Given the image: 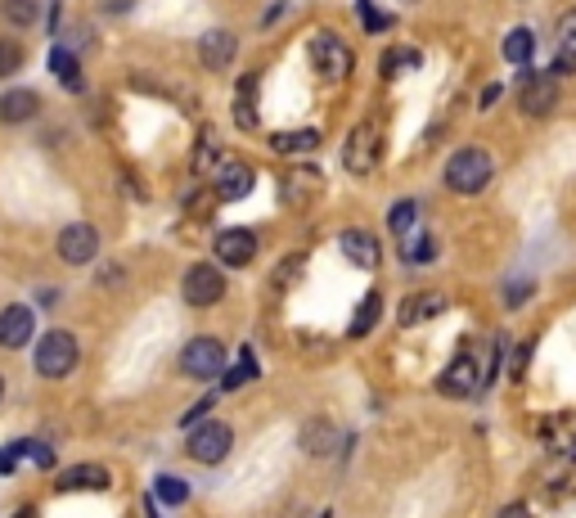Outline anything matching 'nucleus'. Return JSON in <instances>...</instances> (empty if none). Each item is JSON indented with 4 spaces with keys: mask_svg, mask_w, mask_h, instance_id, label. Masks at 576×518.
I'll return each mask as SVG.
<instances>
[{
    "mask_svg": "<svg viewBox=\"0 0 576 518\" xmlns=\"http://www.w3.org/2000/svg\"><path fill=\"white\" fill-rule=\"evenodd\" d=\"M495 176V158L486 149L468 145V149H455L446 163V190L455 194H482Z\"/></svg>",
    "mask_w": 576,
    "mask_h": 518,
    "instance_id": "nucleus-1",
    "label": "nucleus"
},
{
    "mask_svg": "<svg viewBox=\"0 0 576 518\" xmlns=\"http://www.w3.org/2000/svg\"><path fill=\"white\" fill-rule=\"evenodd\" d=\"M36 374H45V379H63V374L77 370L81 361V347L77 338L68 334V329H50V334H41V343H36Z\"/></svg>",
    "mask_w": 576,
    "mask_h": 518,
    "instance_id": "nucleus-2",
    "label": "nucleus"
},
{
    "mask_svg": "<svg viewBox=\"0 0 576 518\" xmlns=\"http://www.w3.org/2000/svg\"><path fill=\"white\" fill-rule=\"evenodd\" d=\"M558 77L554 73H527L522 68L518 77V109L527 113V118H549V113L558 109Z\"/></svg>",
    "mask_w": 576,
    "mask_h": 518,
    "instance_id": "nucleus-3",
    "label": "nucleus"
},
{
    "mask_svg": "<svg viewBox=\"0 0 576 518\" xmlns=\"http://www.w3.org/2000/svg\"><path fill=\"white\" fill-rule=\"evenodd\" d=\"M230 446H234V428L225 424V419H203V424L189 433V442H185V451H189V460H198V464H216V460H225L230 455Z\"/></svg>",
    "mask_w": 576,
    "mask_h": 518,
    "instance_id": "nucleus-4",
    "label": "nucleus"
},
{
    "mask_svg": "<svg viewBox=\"0 0 576 518\" xmlns=\"http://www.w3.org/2000/svg\"><path fill=\"white\" fill-rule=\"evenodd\" d=\"M180 374H189V379H216V374H225V347L221 338H189L185 352H180Z\"/></svg>",
    "mask_w": 576,
    "mask_h": 518,
    "instance_id": "nucleus-5",
    "label": "nucleus"
},
{
    "mask_svg": "<svg viewBox=\"0 0 576 518\" xmlns=\"http://www.w3.org/2000/svg\"><path fill=\"white\" fill-rule=\"evenodd\" d=\"M180 293H185L189 307H216V302L225 298V275L216 271L212 262H198V266H189V271H185Z\"/></svg>",
    "mask_w": 576,
    "mask_h": 518,
    "instance_id": "nucleus-6",
    "label": "nucleus"
},
{
    "mask_svg": "<svg viewBox=\"0 0 576 518\" xmlns=\"http://www.w3.org/2000/svg\"><path fill=\"white\" fill-rule=\"evenodd\" d=\"M342 167H347L351 176H369L378 167V131L369 127V122H360V127L347 136V145H342Z\"/></svg>",
    "mask_w": 576,
    "mask_h": 518,
    "instance_id": "nucleus-7",
    "label": "nucleus"
},
{
    "mask_svg": "<svg viewBox=\"0 0 576 518\" xmlns=\"http://www.w3.org/2000/svg\"><path fill=\"white\" fill-rule=\"evenodd\" d=\"M311 59H315V73H320L324 82H342V77L351 73V50L342 46L333 32H320V37L311 41Z\"/></svg>",
    "mask_w": 576,
    "mask_h": 518,
    "instance_id": "nucleus-8",
    "label": "nucleus"
},
{
    "mask_svg": "<svg viewBox=\"0 0 576 518\" xmlns=\"http://www.w3.org/2000/svg\"><path fill=\"white\" fill-rule=\"evenodd\" d=\"M482 383H486V379H482V370H477V361H473L468 352H459L455 361L446 365V374L437 379V392H441V397L464 401V397H473V392L482 388Z\"/></svg>",
    "mask_w": 576,
    "mask_h": 518,
    "instance_id": "nucleus-9",
    "label": "nucleus"
},
{
    "mask_svg": "<svg viewBox=\"0 0 576 518\" xmlns=\"http://www.w3.org/2000/svg\"><path fill=\"white\" fill-rule=\"evenodd\" d=\"M95 253H99V230L95 226H86V221H72V226L59 230V257L68 266H86Z\"/></svg>",
    "mask_w": 576,
    "mask_h": 518,
    "instance_id": "nucleus-10",
    "label": "nucleus"
},
{
    "mask_svg": "<svg viewBox=\"0 0 576 518\" xmlns=\"http://www.w3.org/2000/svg\"><path fill=\"white\" fill-rule=\"evenodd\" d=\"M234 55H239V41H234V32H225V28L203 32V41H198V64H203L207 73H221V68H230Z\"/></svg>",
    "mask_w": 576,
    "mask_h": 518,
    "instance_id": "nucleus-11",
    "label": "nucleus"
},
{
    "mask_svg": "<svg viewBox=\"0 0 576 518\" xmlns=\"http://www.w3.org/2000/svg\"><path fill=\"white\" fill-rule=\"evenodd\" d=\"M216 257H221L225 266H248L252 257H257V235L243 226H230L216 235Z\"/></svg>",
    "mask_w": 576,
    "mask_h": 518,
    "instance_id": "nucleus-12",
    "label": "nucleus"
},
{
    "mask_svg": "<svg viewBox=\"0 0 576 518\" xmlns=\"http://www.w3.org/2000/svg\"><path fill=\"white\" fill-rule=\"evenodd\" d=\"M32 329H36V316L32 307H5L0 311V347H27L32 343Z\"/></svg>",
    "mask_w": 576,
    "mask_h": 518,
    "instance_id": "nucleus-13",
    "label": "nucleus"
},
{
    "mask_svg": "<svg viewBox=\"0 0 576 518\" xmlns=\"http://www.w3.org/2000/svg\"><path fill=\"white\" fill-rule=\"evenodd\" d=\"M252 185H257V172H252L248 163H230V167L216 172V199L239 203V199H248V194H252Z\"/></svg>",
    "mask_w": 576,
    "mask_h": 518,
    "instance_id": "nucleus-14",
    "label": "nucleus"
},
{
    "mask_svg": "<svg viewBox=\"0 0 576 518\" xmlns=\"http://www.w3.org/2000/svg\"><path fill=\"white\" fill-rule=\"evenodd\" d=\"M36 113H41V95L36 91H23V86H18V91L0 95V122H5V127H23V122H32Z\"/></svg>",
    "mask_w": 576,
    "mask_h": 518,
    "instance_id": "nucleus-15",
    "label": "nucleus"
},
{
    "mask_svg": "<svg viewBox=\"0 0 576 518\" xmlns=\"http://www.w3.org/2000/svg\"><path fill=\"white\" fill-rule=\"evenodd\" d=\"M108 469H99V464H72V469H63L59 478H54V487L59 491H108Z\"/></svg>",
    "mask_w": 576,
    "mask_h": 518,
    "instance_id": "nucleus-16",
    "label": "nucleus"
},
{
    "mask_svg": "<svg viewBox=\"0 0 576 518\" xmlns=\"http://www.w3.org/2000/svg\"><path fill=\"white\" fill-rule=\"evenodd\" d=\"M446 311V293H432V289H423V293H410V298L401 302V325H423V320H432V316H441Z\"/></svg>",
    "mask_w": 576,
    "mask_h": 518,
    "instance_id": "nucleus-17",
    "label": "nucleus"
},
{
    "mask_svg": "<svg viewBox=\"0 0 576 518\" xmlns=\"http://www.w3.org/2000/svg\"><path fill=\"white\" fill-rule=\"evenodd\" d=\"M342 253L356 266H365V271H374V266L383 262V248H378V239L369 235V230H342Z\"/></svg>",
    "mask_w": 576,
    "mask_h": 518,
    "instance_id": "nucleus-18",
    "label": "nucleus"
},
{
    "mask_svg": "<svg viewBox=\"0 0 576 518\" xmlns=\"http://www.w3.org/2000/svg\"><path fill=\"white\" fill-rule=\"evenodd\" d=\"M531 55H536V37H531V28H513L509 37H504V64H513L522 73V68L531 64Z\"/></svg>",
    "mask_w": 576,
    "mask_h": 518,
    "instance_id": "nucleus-19",
    "label": "nucleus"
},
{
    "mask_svg": "<svg viewBox=\"0 0 576 518\" xmlns=\"http://www.w3.org/2000/svg\"><path fill=\"white\" fill-rule=\"evenodd\" d=\"M563 73H572L576 68V10H567L563 19H558V59H554Z\"/></svg>",
    "mask_w": 576,
    "mask_h": 518,
    "instance_id": "nucleus-20",
    "label": "nucleus"
},
{
    "mask_svg": "<svg viewBox=\"0 0 576 518\" xmlns=\"http://www.w3.org/2000/svg\"><path fill=\"white\" fill-rule=\"evenodd\" d=\"M302 446L311 455H329L333 446H338V428H333L329 419H311V424H306V433H302Z\"/></svg>",
    "mask_w": 576,
    "mask_h": 518,
    "instance_id": "nucleus-21",
    "label": "nucleus"
},
{
    "mask_svg": "<svg viewBox=\"0 0 576 518\" xmlns=\"http://www.w3.org/2000/svg\"><path fill=\"white\" fill-rule=\"evenodd\" d=\"M248 379H257V356H252V347H239V361H234V370L221 374V392H239Z\"/></svg>",
    "mask_w": 576,
    "mask_h": 518,
    "instance_id": "nucleus-22",
    "label": "nucleus"
},
{
    "mask_svg": "<svg viewBox=\"0 0 576 518\" xmlns=\"http://www.w3.org/2000/svg\"><path fill=\"white\" fill-rule=\"evenodd\" d=\"M36 14H41L36 0H0V19H5L9 28H32Z\"/></svg>",
    "mask_w": 576,
    "mask_h": 518,
    "instance_id": "nucleus-23",
    "label": "nucleus"
},
{
    "mask_svg": "<svg viewBox=\"0 0 576 518\" xmlns=\"http://www.w3.org/2000/svg\"><path fill=\"white\" fill-rule=\"evenodd\" d=\"M315 145H320V131H315V127L284 131V136H275V149H279V154H311Z\"/></svg>",
    "mask_w": 576,
    "mask_h": 518,
    "instance_id": "nucleus-24",
    "label": "nucleus"
},
{
    "mask_svg": "<svg viewBox=\"0 0 576 518\" xmlns=\"http://www.w3.org/2000/svg\"><path fill=\"white\" fill-rule=\"evenodd\" d=\"M50 68H54V77H59L63 86H68V91H81V68H77V55H72V50H54L50 55Z\"/></svg>",
    "mask_w": 576,
    "mask_h": 518,
    "instance_id": "nucleus-25",
    "label": "nucleus"
},
{
    "mask_svg": "<svg viewBox=\"0 0 576 518\" xmlns=\"http://www.w3.org/2000/svg\"><path fill=\"white\" fill-rule=\"evenodd\" d=\"M153 496L167 500V505H185V500H189V482L176 478V473H158V482H153Z\"/></svg>",
    "mask_w": 576,
    "mask_h": 518,
    "instance_id": "nucleus-26",
    "label": "nucleus"
},
{
    "mask_svg": "<svg viewBox=\"0 0 576 518\" xmlns=\"http://www.w3.org/2000/svg\"><path fill=\"white\" fill-rule=\"evenodd\" d=\"M378 311H383V298H378V293H365V302H360V311H356V320H351L347 334H351V338H365L369 329H374Z\"/></svg>",
    "mask_w": 576,
    "mask_h": 518,
    "instance_id": "nucleus-27",
    "label": "nucleus"
},
{
    "mask_svg": "<svg viewBox=\"0 0 576 518\" xmlns=\"http://www.w3.org/2000/svg\"><path fill=\"white\" fill-rule=\"evenodd\" d=\"M414 221H419V203H414V199L392 203V212H387V226H392V235H410Z\"/></svg>",
    "mask_w": 576,
    "mask_h": 518,
    "instance_id": "nucleus-28",
    "label": "nucleus"
},
{
    "mask_svg": "<svg viewBox=\"0 0 576 518\" xmlns=\"http://www.w3.org/2000/svg\"><path fill=\"white\" fill-rule=\"evenodd\" d=\"M216 154H221V149H216V136H212V131H203V136H198V149H194V176L212 172Z\"/></svg>",
    "mask_w": 576,
    "mask_h": 518,
    "instance_id": "nucleus-29",
    "label": "nucleus"
},
{
    "mask_svg": "<svg viewBox=\"0 0 576 518\" xmlns=\"http://www.w3.org/2000/svg\"><path fill=\"white\" fill-rule=\"evenodd\" d=\"M23 68V46L14 37H0V77H14Z\"/></svg>",
    "mask_w": 576,
    "mask_h": 518,
    "instance_id": "nucleus-30",
    "label": "nucleus"
},
{
    "mask_svg": "<svg viewBox=\"0 0 576 518\" xmlns=\"http://www.w3.org/2000/svg\"><path fill=\"white\" fill-rule=\"evenodd\" d=\"M401 253H405V262H432V257H437V239H432V235H419V239H410Z\"/></svg>",
    "mask_w": 576,
    "mask_h": 518,
    "instance_id": "nucleus-31",
    "label": "nucleus"
},
{
    "mask_svg": "<svg viewBox=\"0 0 576 518\" xmlns=\"http://www.w3.org/2000/svg\"><path fill=\"white\" fill-rule=\"evenodd\" d=\"M356 14L365 19V32H387V28H392V19H387L383 10H374L369 0H356Z\"/></svg>",
    "mask_w": 576,
    "mask_h": 518,
    "instance_id": "nucleus-32",
    "label": "nucleus"
},
{
    "mask_svg": "<svg viewBox=\"0 0 576 518\" xmlns=\"http://www.w3.org/2000/svg\"><path fill=\"white\" fill-rule=\"evenodd\" d=\"M419 64V50H387L383 55V77H396V68H414Z\"/></svg>",
    "mask_w": 576,
    "mask_h": 518,
    "instance_id": "nucleus-33",
    "label": "nucleus"
},
{
    "mask_svg": "<svg viewBox=\"0 0 576 518\" xmlns=\"http://www.w3.org/2000/svg\"><path fill=\"white\" fill-rule=\"evenodd\" d=\"M531 352H536V343H531V338H527V343H518V347H513V365H509V374H513V379H522V374H527Z\"/></svg>",
    "mask_w": 576,
    "mask_h": 518,
    "instance_id": "nucleus-34",
    "label": "nucleus"
},
{
    "mask_svg": "<svg viewBox=\"0 0 576 518\" xmlns=\"http://www.w3.org/2000/svg\"><path fill=\"white\" fill-rule=\"evenodd\" d=\"M234 122H239L243 131H252V127H257V104L239 100V104H234Z\"/></svg>",
    "mask_w": 576,
    "mask_h": 518,
    "instance_id": "nucleus-35",
    "label": "nucleus"
},
{
    "mask_svg": "<svg viewBox=\"0 0 576 518\" xmlns=\"http://www.w3.org/2000/svg\"><path fill=\"white\" fill-rule=\"evenodd\" d=\"M27 455L36 460V469H54V451L45 442H27Z\"/></svg>",
    "mask_w": 576,
    "mask_h": 518,
    "instance_id": "nucleus-36",
    "label": "nucleus"
},
{
    "mask_svg": "<svg viewBox=\"0 0 576 518\" xmlns=\"http://www.w3.org/2000/svg\"><path fill=\"white\" fill-rule=\"evenodd\" d=\"M14 455H27V442L0 446V473H14Z\"/></svg>",
    "mask_w": 576,
    "mask_h": 518,
    "instance_id": "nucleus-37",
    "label": "nucleus"
},
{
    "mask_svg": "<svg viewBox=\"0 0 576 518\" xmlns=\"http://www.w3.org/2000/svg\"><path fill=\"white\" fill-rule=\"evenodd\" d=\"M207 410H212V397H203V401H194V406L185 410V415H180V424H194V419H203Z\"/></svg>",
    "mask_w": 576,
    "mask_h": 518,
    "instance_id": "nucleus-38",
    "label": "nucleus"
},
{
    "mask_svg": "<svg viewBox=\"0 0 576 518\" xmlns=\"http://www.w3.org/2000/svg\"><path fill=\"white\" fill-rule=\"evenodd\" d=\"M99 284H104V289H117V284H122V266H104V271H99Z\"/></svg>",
    "mask_w": 576,
    "mask_h": 518,
    "instance_id": "nucleus-39",
    "label": "nucleus"
},
{
    "mask_svg": "<svg viewBox=\"0 0 576 518\" xmlns=\"http://www.w3.org/2000/svg\"><path fill=\"white\" fill-rule=\"evenodd\" d=\"M297 271H302V257H293V262H284V266H279V271H275V280H279V284H288Z\"/></svg>",
    "mask_w": 576,
    "mask_h": 518,
    "instance_id": "nucleus-40",
    "label": "nucleus"
},
{
    "mask_svg": "<svg viewBox=\"0 0 576 518\" xmlns=\"http://www.w3.org/2000/svg\"><path fill=\"white\" fill-rule=\"evenodd\" d=\"M500 518H531V509L522 505V500H513V505H504V509H500Z\"/></svg>",
    "mask_w": 576,
    "mask_h": 518,
    "instance_id": "nucleus-41",
    "label": "nucleus"
},
{
    "mask_svg": "<svg viewBox=\"0 0 576 518\" xmlns=\"http://www.w3.org/2000/svg\"><path fill=\"white\" fill-rule=\"evenodd\" d=\"M99 10H104V14H126V10H131V0H99Z\"/></svg>",
    "mask_w": 576,
    "mask_h": 518,
    "instance_id": "nucleus-42",
    "label": "nucleus"
},
{
    "mask_svg": "<svg viewBox=\"0 0 576 518\" xmlns=\"http://www.w3.org/2000/svg\"><path fill=\"white\" fill-rule=\"evenodd\" d=\"M522 298H531V284H513V289H509V302H513V307H518Z\"/></svg>",
    "mask_w": 576,
    "mask_h": 518,
    "instance_id": "nucleus-43",
    "label": "nucleus"
},
{
    "mask_svg": "<svg viewBox=\"0 0 576 518\" xmlns=\"http://www.w3.org/2000/svg\"><path fill=\"white\" fill-rule=\"evenodd\" d=\"M495 100H500V86H486V91H482V100H477V104H482V109H491Z\"/></svg>",
    "mask_w": 576,
    "mask_h": 518,
    "instance_id": "nucleus-44",
    "label": "nucleus"
},
{
    "mask_svg": "<svg viewBox=\"0 0 576 518\" xmlns=\"http://www.w3.org/2000/svg\"><path fill=\"white\" fill-rule=\"evenodd\" d=\"M144 509H149V518H158V514H153V500L149 496H144Z\"/></svg>",
    "mask_w": 576,
    "mask_h": 518,
    "instance_id": "nucleus-45",
    "label": "nucleus"
},
{
    "mask_svg": "<svg viewBox=\"0 0 576 518\" xmlns=\"http://www.w3.org/2000/svg\"><path fill=\"white\" fill-rule=\"evenodd\" d=\"M0 401H5V379H0Z\"/></svg>",
    "mask_w": 576,
    "mask_h": 518,
    "instance_id": "nucleus-46",
    "label": "nucleus"
},
{
    "mask_svg": "<svg viewBox=\"0 0 576 518\" xmlns=\"http://www.w3.org/2000/svg\"><path fill=\"white\" fill-rule=\"evenodd\" d=\"M320 518H329V509H324V514H320Z\"/></svg>",
    "mask_w": 576,
    "mask_h": 518,
    "instance_id": "nucleus-47",
    "label": "nucleus"
}]
</instances>
